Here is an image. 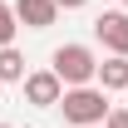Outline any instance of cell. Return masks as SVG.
Segmentation results:
<instances>
[{
  "label": "cell",
  "mask_w": 128,
  "mask_h": 128,
  "mask_svg": "<svg viewBox=\"0 0 128 128\" xmlns=\"http://www.w3.org/2000/svg\"><path fill=\"white\" fill-rule=\"evenodd\" d=\"M54 108L64 113V123L69 128H84V123H104V113H108V94L98 89V84H69L59 94Z\"/></svg>",
  "instance_id": "obj_1"
},
{
  "label": "cell",
  "mask_w": 128,
  "mask_h": 128,
  "mask_svg": "<svg viewBox=\"0 0 128 128\" xmlns=\"http://www.w3.org/2000/svg\"><path fill=\"white\" fill-rule=\"evenodd\" d=\"M49 69L59 74V84H94V69H98V54L89 44H59L49 54Z\"/></svg>",
  "instance_id": "obj_2"
},
{
  "label": "cell",
  "mask_w": 128,
  "mask_h": 128,
  "mask_svg": "<svg viewBox=\"0 0 128 128\" xmlns=\"http://www.w3.org/2000/svg\"><path fill=\"white\" fill-rule=\"evenodd\" d=\"M20 89H25V104H34V108H54L59 94H64V84H59L54 69H25Z\"/></svg>",
  "instance_id": "obj_3"
},
{
  "label": "cell",
  "mask_w": 128,
  "mask_h": 128,
  "mask_svg": "<svg viewBox=\"0 0 128 128\" xmlns=\"http://www.w3.org/2000/svg\"><path fill=\"white\" fill-rule=\"evenodd\" d=\"M94 40L108 54H128V10H104L94 20Z\"/></svg>",
  "instance_id": "obj_4"
},
{
  "label": "cell",
  "mask_w": 128,
  "mask_h": 128,
  "mask_svg": "<svg viewBox=\"0 0 128 128\" xmlns=\"http://www.w3.org/2000/svg\"><path fill=\"white\" fill-rule=\"evenodd\" d=\"M10 10H15V20L25 30H49V25L59 20V5H54V0H15Z\"/></svg>",
  "instance_id": "obj_5"
},
{
  "label": "cell",
  "mask_w": 128,
  "mask_h": 128,
  "mask_svg": "<svg viewBox=\"0 0 128 128\" xmlns=\"http://www.w3.org/2000/svg\"><path fill=\"white\" fill-rule=\"evenodd\" d=\"M94 84L104 89V94H123V89H128V54H108V59H98Z\"/></svg>",
  "instance_id": "obj_6"
},
{
  "label": "cell",
  "mask_w": 128,
  "mask_h": 128,
  "mask_svg": "<svg viewBox=\"0 0 128 128\" xmlns=\"http://www.w3.org/2000/svg\"><path fill=\"white\" fill-rule=\"evenodd\" d=\"M25 79V54L15 44H0V84H20Z\"/></svg>",
  "instance_id": "obj_7"
},
{
  "label": "cell",
  "mask_w": 128,
  "mask_h": 128,
  "mask_svg": "<svg viewBox=\"0 0 128 128\" xmlns=\"http://www.w3.org/2000/svg\"><path fill=\"white\" fill-rule=\"evenodd\" d=\"M15 30H20V20H15V10L0 0V44H15Z\"/></svg>",
  "instance_id": "obj_8"
},
{
  "label": "cell",
  "mask_w": 128,
  "mask_h": 128,
  "mask_svg": "<svg viewBox=\"0 0 128 128\" xmlns=\"http://www.w3.org/2000/svg\"><path fill=\"white\" fill-rule=\"evenodd\" d=\"M98 128H128V108H113V104H108V113H104Z\"/></svg>",
  "instance_id": "obj_9"
},
{
  "label": "cell",
  "mask_w": 128,
  "mask_h": 128,
  "mask_svg": "<svg viewBox=\"0 0 128 128\" xmlns=\"http://www.w3.org/2000/svg\"><path fill=\"white\" fill-rule=\"evenodd\" d=\"M54 5H59V10H84L89 0H54Z\"/></svg>",
  "instance_id": "obj_10"
},
{
  "label": "cell",
  "mask_w": 128,
  "mask_h": 128,
  "mask_svg": "<svg viewBox=\"0 0 128 128\" xmlns=\"http://www.w3.org/2000/svg\"><path fill=\"white\" fill-rule=\"evenodd\" d=\"M118 5H123V10H128V0H118Z\"/></svg>",
  "instance_id": "obj_11"
},
{
  "label": "cell",
  "mask_w": 128,
  "mask_h": 128,
  "mask_svg": "<svg viewBox=\"0 0 128 128\" xmlns=\"http://www.w3.org/2000/svg\"><path fill=\"white\" fill-rule=\"evenodd\" d=\"M0 128H15V123H0Z\"/></svg>",
  "instance_id": "obj_12"
},
{
  "label": "cell",
  "mask_w": 128,
  "mask_h": 128,
  "mask_svg": "<svg viewBox=\"0 0 128 128\" xmlns=\"http://www.w3.org/2000/svg\"><path fill=\"white\" fill-rule=\"evenodd\" d=\"M84 128H98V123H84Z\"/></svg>",
  "instance_id": "obj_13"
},
{
  "label": "cell",
  "mask_w": 128,
  "mask_h": 128,
  "mask_svg": "<svg viewBox=\"0 0 128 128\" xmlns=\"http://www.w3.org/2000/svg\"><path fill=\"white\" fill-rule=\"evenodd\" d=\"M123 94H128V89H123Z\"/></svg>",
  "instance_id": "obj_14"
}]
</instances>
